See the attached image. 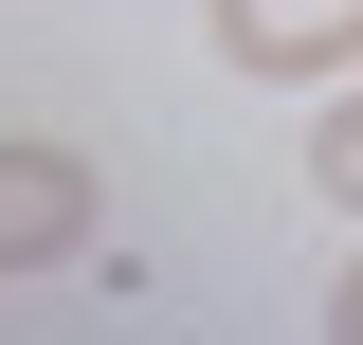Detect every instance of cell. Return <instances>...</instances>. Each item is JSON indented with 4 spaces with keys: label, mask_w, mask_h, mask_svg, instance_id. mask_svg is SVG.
Here are the masks:
<instances>
[{
    "label": "cell",
    "mask_w": 363,
    "mask_h": 345,
    "mask_svg": "<svg viewBox=\"0 0 363 345\" xmlns=\"http://www.w3.org/2000/svg\"><path fill=\"white\" fill-rule=\"evenodd\" d=\"M91 255V164L73 146H0V273H55Z\"/></svg>",
    "instance_id": "1"
},
{
    "label": "cell",
    "mask_w": 363,
    "mask_h": 345,
    "mask_svg": "<svg viewBox=\"0 0 363 345\" xmlns=\"http://www.w3.org/2000/svg\"><path fill=\"white\" fill-rule=\"evenodd\" d=\"M236 73H363V0H218Z\"/></svg>",
    "instance_id": "2"
},
{
    "label": "cell",
    "mask_w": 363,
    "mask_h": 345,
    "mask_svg": "<svg viewBox=\"0 0 363 345\" xmlns=\"http://www.w3.org/2000/svg\"><path fill=\"white\" fill-rule=\"evenodd\" d=\"M309 182H327V200L363 218V91H327V128H309Z\"/></svg>",
    "instance_id": "3"
},
{
    "label": "cell",
    "mask_w": 363,
    "mask_h": 345,
    "mask_svg": "<svg viewBox=\"0 0 363 345\" xmlns=\"http://www.w3.org/2000/svg\"><path fill=\"white\" fill-rule=\"evenodd\" d=\"M327 327H345V345H363V273H345V291H327Z\"/></svg>",
    "instance_id": "4"
}]
</instances>
